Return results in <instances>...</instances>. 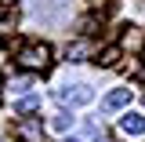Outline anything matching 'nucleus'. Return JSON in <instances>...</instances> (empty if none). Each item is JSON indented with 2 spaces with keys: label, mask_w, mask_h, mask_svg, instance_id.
<instances>
[{
  "label": "nucleus",
  "mask_w": 145,
  "mask_h": 142,
  "mask_svg": "<svg viewBox=\"0 0 145 142\" xmlns=\"http://www.w3.org/2000/svg\"><path fill=\"white\" fill-rule=\"evenodd\" d=\"M18 66L29 69V73L47 69V66H51V48H47V44H22V48H18Z\"/></svg>",
  "instance_id": "f257e3e1"
},
{
  "label": "nucleus",
  "mask_w": 145,
  "mask_h": 142,
  "mask_svg": "<svg viewBox=\"0 0 145 142\" xmlns=\"http://www.w3.org/2000/svg\"><path fill=\"white\" fill-rule=\"evenodd\" d=\"M15 139L18 142H44V124L40 120H18L15 124Z\"/></svg>",
  "instance_id": "f03ea898"
},
{
  "label": "nucleus",
  "mask_w": 145,
  "mask_h": 142,
  "mask_svg": "<svg viewBox=\"0 0 145 142\" xmlns=\"http://www.w3.org/2000/svg\"><path fill=\"white\" fill-rule=\"evenodd\" d=\"M94 91L91 88H62L58 91V102H69V106H80V102H91Z\"/></svg>",
  "instance_id": "7ed1b4c3"
},
{
  "label": "nucleus",
  "mask_w": 145,
  "mask_h": 142,
  "mask_svg": "<svg viewBox=\"0 0 145 142\" xmlns=\"http://www.w3.org/2000/svg\"><path fill=\"white\" fill-rule=\"evenodd\" d=\"M120 135H145V117H142V113L120 117Z\"/></svg>",
  "instance_id": "20e7f679"
},
{
  "label": "nucleus",
  "mask_w": 145,
  "mask_h": 142,
  "mask_svg": "<svg viewBox=\"0 0 145 142\" xmlns=\"http://www.w3.org/2000/svg\"><path fill=\"white\" fill-rule=\"evenodd\" d=\"M127 102H131V88H116V91H109V95H105V102H102V106L112 113V109H123Z\"/></svg>",
  "instance_id": "39448f33"
},
{
  "label": "nucleus",
  "mask_w": 145,
  "mask_h": 142,
  "mask_svg": "<svg viewBox=\"0 0 145 142\" xmlns=\"http://www.w3.org/2000/svg\"><path fill=\"white\" fill-rule=\"evenodd\" d=\"M15 22H18L15 7H11V4H4V7H0V33H11V29H15Z\"/></svg>",
  "instance_id": "423d86ee"
},
{
  "label": "nucleus",
  "mask_w": 145,
  "mask_h": 142,
  "mask_svg": "<svg viewBox=\"0 0 145 142\" xmlns=\"http://www.w3.org/2000/svg\"><path fill=\"white\" fill-rule=\"evenodd\" d=\"M33 88V77H7V91H15V95H22V91Z\"/></svg>",
  "instance_id": "0eeeda50"
},
{
  "label": "nucleus",
  "mask_w": 145,
  "mask_h": 142,
  "mask_svg": "<svg viewBox=\"0 0 145 142\" xmlns=\"http://www.w3.org/2000/svg\"><path fill=\"white\" fill-rule=\"evenodd\" d=\"M120 51H123V48H105V51L98 55V66H105V69L116 66V62H120Z\"/></svg>",
  "instance_id": "6e6552de"
},
{
  "label": "nucleus",
  "mask_w": 145,
  "mask_h": 142,
  "mask_svg": "<svg viewBox=\"0 0 145 142\" xmlns=\"http://www.w3.org/2000/svg\"><path fill=\"white\" fill-rule=\"evenodd\" d=\"M33 109H40V98H36V95H25V98L15 106V113H18V117H25V113H33Z\"/></svg>",
  "instance_id": "1a4fd4ad"
},
{
  "label": "nucleus",
  "mask_w": 145,
  "mask_h": 142,
  "mask_svg": "<svg viewBox=\"0 0 145 142\" xmlns=\"http://www.w3.org/2000/svg\"><path fill=\"white\" fill-rule=\"evenodd\" d=\"M87 51H91V44H87V40H76V44H69V51H65V55H69L72 62H80Z\"/></svg>",
  "instance_id": "9d476101"
},
{
  "label": "nucleus",
  "mask_w": 145,
  "mask_h": 142,
  "mask_svg": "<svg viewBox=\"0 0 145 142\" xmlns=\"http://www.w3.org/2000/svg\"><path fill=\"white\" fill-rule=\"evenodd\" d=\"M69 124H72V117H69V113H58V117H51V127H54V131H65Z\"/></svg>",
  "instance_id": "9b49d317"
},
{
  "label": "nucleus",
  "mask_w": 145,
  "mask_h": 142,
  "mask_svg": "<svg viewBox=\"0 0 145 142\" xmlns=\"http://www.w3.org/2000/svg\"><path fill=\"white\" fill-rule=\"evenodd\" d=\"M65 142H80V139H65Z\"/></svg>",
  "instance_id": "f8f14e48"
}]
</instances>
